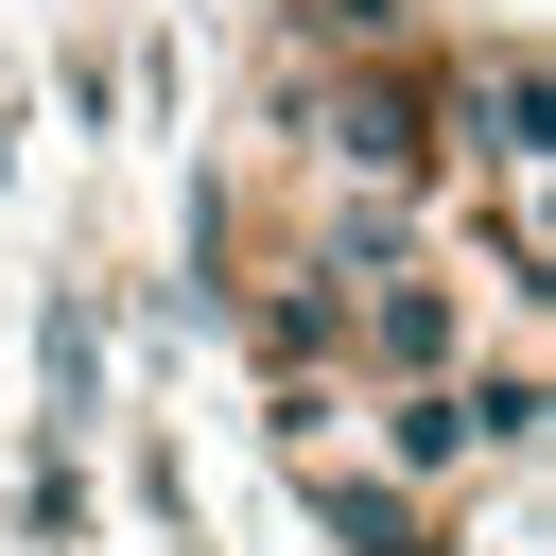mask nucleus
<instances>
[{"label":"nucleus","instance_id":"nucleus-4","mask_svg":"<svg viewBox=\"0 0 556 556\" xmlns=\"http://www.w3.org/2000/svg\"><path fill=\"white\" fill-rule=\"evenodd\" d=\"M295 504L330 521V556H452V521H434L417 486H382V469H348V452H295Z\"/></svg>","mask_w":556,"mask_h":556},{"label":"nucleus","instance_id":"nucleus-3","mask_svg":"<svg viewBox=\"0 0 556 556\" xmlns=\"http://www.w3.org/2000/svg\"><path fill=\"white\" fill-rule=\"evenodd\" d=\"M469 365V278L417 243V261H382V278H348V400L365 382H452Z\"/></svg>","mask_w":556,"mask_h":556},{"label":"nucleus","instance_id":"nucleus-6","mask_svg":"<svg viewBox=\"0 0 556 556\" xmlns=\"http://www.w3.org/2000/svg\"><path fill=\"white\" fill-rule=\"evenodd\" d=\"M434 17L417 0H278V70H365V52H417Z\"/></svg>","mask_w":556,"mask_h":556},{"label":"nucleus","instance_id":"nucleus-1","mask_svg":"<svg viewBox=\"0 0 556 556\" xmlns=\"http://www.w3.org/2000/svg\"><path fill=\"white\" fill-rule=\"evenodd\" d=\"M295 122H313L330 191H434V174H452V122H434V35H417V52H365V70H330V87H295Z\"/></svg>","mask_w":556,"mask_h":556},{"label":"nucleus","instance_id":"nucleus-2","mask_svg":"<svg viewBox=\"0 0 556 556\" xmlns=\"http://www.w3.org/2000/svg\"><path fill=\"white\" fill-rule=\"evenodd\" d=\"M434 122H452V174H539L556 156V87H539V35H434Z\"/></svg>","mask_w":556,"mask_h":556},{"label":"nucleus","instance_id":"nucleus-7","mask_svg":"<svg viewBox=\"0 0 556 556\" xmlns=\"http://www.w3.org/2000/svg\"><path fill=\"white\" fill-rule=\"evenodd\" d=\"M35 382H52V434L104 417V313H87V278H52V313H35Z\"/></svg>","mask_w":556,"mask_h":556},{"label":"nucleus","instance_id":"nucleus-8","mask_svg":"<svg viewBox=\"0 0 556 556\" xmlns=\"http://www.w3.org/2000/svg\"><path fill=\"white\" fill-rule=\"evenodd\" d=\"M452 417H469V452H486V469H521V452H539V365H521V348L452 365Z\"/></svg>","mask_w":556,"mask_h":556},{"label":"nucleus","instance_id":"nucleus-5","mask_svg":"<svg viewBox=\"0 0 556 556\" xmlns=\"http://www.w3.org/2000/svg\"><path fill=\"white\" fill-rule=\"evenodd\" d=\"M348 417L382 434V486H417V504H452V486H469V417H452V382H365Z\"/></svg>","mask_w":556,"mask_h":556},{"label":"nucleus","instance_id":"nucleus-9","mask_svg":"<svg viewBox=\"0 0 556 556\" xmlns=\"http://www.w3.org/2000/svg\"><path fill=\"white\" fill-rule=\"evenodd\" d=\"M539 261H556V243H539V174H486V278L539 295Z\"/></svg>","mask_w":556,"mask_h":556}]
</instances>
